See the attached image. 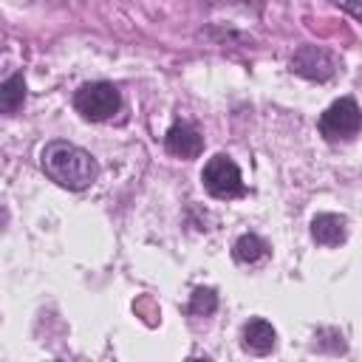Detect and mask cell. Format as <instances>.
<instances>
[{
	"label": "cell",
	"instance_id": "cell-1",
	"mask_svg": "<svg viewBox=\"0 0 362 362\" xmlns=\"http://www.w3.org/2000/svg\"><path fill=\"white\" fill-rule=\"evenodd\" d=\"M40 164H42V173L65 189H88L99 175L96 158L71 141L45 144V150L40 153Z\"/></svg>",
	"mask_w": 362,
	"mask_h": 362
},
{
	"label": "cell",
	"instance_id": "cell-2",
	"mask_svg": "<svg viewBox=\"0 0 362 362\" xmlns=\"http://www.w3.org/2000/svg\"><path fill=\"white\" fill-rule=\"evenodd\" d=\"M74 107L90 122H107L119 113L122 96L110 82H88L74 93Z\"/></svg>",
	"mask_w": 362,
	"mask_h": 362
},
{
	"label": "cell",
	"instance_id": "cell-3",
	"mask_svg": "<svg viewBox=\"0 0 362 362\" xmlns=\"http://www.w3.org/2000/svg\"><path fill=\"white\" fill-rule=\"evenodd\" d=\"M201 181H204V189L212 195V198H221V201H229V198H240L246 192L243 187V178H240V170L238 164L218 153L206 161L204 173H201Z\"/></svg>",
	"mask_w": 362,
	"mask_h": 362
},
{
	"label": "cell",
	"instance_id": "cell-4",
	"mask_svg": "<svg viewBox=\"0 0 362 362\" xmlns=\"http://www.w3.org/2000/svg\"><path fill=\"white\" fill-rule=\"evenodd\" d=\"M362 130V110L351 96L337 99L322 116H320V133L328 141H339V139H354Z\"/></svg>",
	"mask_w": 362,
	"mask_h": 362
},
{
	"label": "cell",
	"instance_id": "cell-5",
	"mask_svg": "<svg viewBox=\"0 0 362 362\" xmlns=\"http://www.w3.org/2000/svg\"><path fill=\"white\" fill-rule=\"evenodd\" d=\"M288 65L297 76H305L314 82H325L337 74V57L320 45H300Z\"/></svg>",
	"mask_w": 362,
	"mask_h": 362
},
{
	"label": "cell",
	"instance_id": "cell-6",
	"mask_svg": "<svg viewBox=\"0 0 362 362\" xmlns=\"http://www.w3.org/2000/svg\"><path fill=\"white\" fill-rule=\"evenodd\" d=\"M164 144L178 158H198L201 150H204V136L195 127H189V124H173L167 130Z\"/></svg>",
	"mask_w": 362,
	"mask_h": 362
},
{
	"label": "cell",
	"instance_id": "cell-7",
	"mask_svg": "<svg viewBox=\"0 0 362 362\" xmlns=\"http://www.w3.org/2000/svg\"><path fill=\"white\" fill-rule=\"evenodd\" d=\"M274 345H277V334H274L272 322H266V320H249L243 325V348L249 354L266 356V354L274 351Z\"/></svg>",
	"mask_w": 362,
	"mask_h": 362
},
{
	"label": "cell",
	"instance_id": "cell-8",
	"mask_svg": "<svg viewBox=\"0 0 362 362\" xmlns=\"http://www.w3.org/2000/svg\"><path fill=\"white\" fill-rule=\"evenodd\" d=\"M311 238L320 246H339L345 240V218L334 212H322L311 221Z\"/></svg>",
	"mask_w": 362,
	"mask_h": 362
},
{
	"label": "cell",
	"instance_id": "cell-9",
	"mask_svg": "<svg viewBox=\"0 0 362 362\" xmlns=\"http://www.w3.org/2000/svg\"><path fill=\"white\" fill-rule=\"evenodd\" d=\"M23 102H25V79H23V74L17 71V74H11V76L0 85V107H3V113L14 116V113L23 107Z\"/></svg>",
	"mask_w": 362,
	"mask_h": 362
},
{
	"label": "cell",
	"instance_id": "cell-10",
	"mask_svg": "<svg viewBox=\"0 0 362 362\" xmlns=\"http://www.w3.org/2000/svg\"><path fill=\"white\" fill-rule=\"evenodd\" d=\"M266 252H269L266 240L257 238V235H252V232L240 235V238L235 240V246H232V255H235L238 263H257L260 257H266Z\"/></svg>",
	"mask_w": 362,
	"mask_h": 362
},
{
	"label": "cell",
	"instance_id": "cell-11",
	"mask_svg": "<svg viewBox=\"0 0 362 362\" xmlns=\"http://www.w3.org/2000/svg\"><path fill=\"white\" fill-rule=\"evenodd\" d=\"M215 308H218V294H215V288H195V291H192V297H189V314H195V317H209V314H215Z\"/></svg>",
	"mask_w": 362,
	"mask_h": 362
},
{
	"label": "cell",
	"instance_id": "cell-12",
	"mask_svg": "<svg viewBox=\"0 0 362 362\" xmlns=\"http://www.w3.org/2000/svg\"><path fill=\"white\" fill-rule=\"evenodd\" d=\"M317 342H314V348L317 351H328V354H345V339H342V334L337 331V328H322V331H317V337H314Z\"/></svg>",
	"mask_w": 362,
	"mask_h": 362
},
{
	"label": "cell",
	"instance_id": "cell-13",
	"mask_svg": "<svg viewBox=\"0 0 362 362\" xmlns=\"http://www.w3.org/2000/svg\"><path fill=\"white\" fill-rule=\"evenodd\" d=\"M339 8H342V11H348V14H354L356 20H362V3H342Z\"/></svg>",
	"mask_w": 362,
	"mask_h": 362
},
{
	"label": "cell",
	"instance_id": "cell-14",
	"mask_svg": "<svg viewBox=\"0 0 362 362\" xmlns=\"http://www.w3.org/2000/svg\"><path fill=\"white\" fill-rule=\"evenodd\" d=\"M187 362H212V359H206V356H195V359H187Z\"/></svg>",
	"mask_w": 362,
	"mask_h": 362
}]
</instances>
